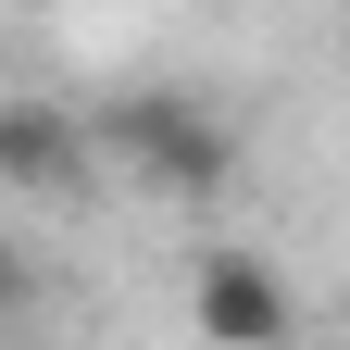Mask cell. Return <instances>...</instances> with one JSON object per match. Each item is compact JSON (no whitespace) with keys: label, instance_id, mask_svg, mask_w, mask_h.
<instances>
[{"label":"cell","instance_id":"obj_3","mask_svg":"<svg viewBox=\"0 0 350 350\" xmlns=\"http://www.w3.org/2000/svg\"><path fill=\"white\" fill-rule=\"evenodd\" d=\"M63 163H75V138L51 113H0V188H51Z\"/></svg>","mask_w":350,"mask_h":350},{"label":"cell","instance_id":"obj_1","mask_svg":"<svg viewBox=\"0 0 350 350\" xmlns=\"http://www.w3.org/2000/svg\"><path fill=\"white\" fill-rule=\"evenodd\" d=\"M100 138L138 163L150 188H188V200H200V188H226V163H238V150H226V125H213L200 100H175V88H138V100H113V113H100Z\"/></svg>","mask_w":350,"mask_h":350},{"label":"cell","instance_id":"obj_2","mask_svg":"<svg viewBox=\"0 0 350 350\" xmlns=\"http://www.w3.org/2000/svg\"><path fill=\"white\" fill-rule=\"evenodd\" d=\"M188 325H200L213 350H288L300 300H288V275H275L262 250H200V262H188Z\"/></svg>","mask_w":350,"mask_h":350}]
</instances>
